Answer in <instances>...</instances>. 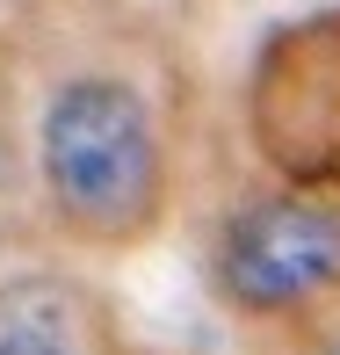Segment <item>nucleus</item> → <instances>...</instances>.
<instances>
[{
  "instance_id": "7ed1b4c3",
  "label": "nucleus",
  "mask_w": 340,
  "mask_h": 355,
  "mask_svg": "<svg viewBox=\"0 0 340 355\" xmlns=\"http://www.w3.org/2000/svg\"><path fill=\"white\" fill-rule=\"evenodd\" d=\"M0 355H73V341L44 312H0Z\"/></svg>"
},
{
  "instance_id": "f03ea898",
  "label": "nucleus",
  "mask_w": 340,
  "mask_h": 355,
  "mask_svg": "<svg viewBox=\"0 0 340 355\" xmlns=\"http://www.w3.org/2000/svg\"><path fill=\"white\" fill-rule=\"evenodd\" d=\"M340 276V211L312 196H261L232 218L217 247V283L247 312H289Z\"/></svg>"
},
{
  "instance_id": "f257e3e1",
  "label": "nucleus",
  "mask_w": 340,
  "mask_h": 355,
  "mask_svg": "<svg viewBox=\"0 0 340 355\" xmlns=\"http://www.w3.org/2000/svg\"><path fill=\"white\" fill-rule=\"evenodd\" d=\"M37 159L58 211L94 232H123L159 203V131L131 80L109 73L66 80L44 109Z\"/></svg>"
}]
</instances>
